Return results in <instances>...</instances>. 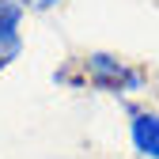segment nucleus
Masks as SVG:
<instances>
[{"label":"nucleus","instance_id":"nucleus-2","mask_svg":"<svg viewBox=\"0 0 159 159\" xmlns=\"http://www.w3.org/2000/svg\"><path fill=\"white\" fill-rule=\"evenodd\" d=\"M125 140L136 159H159V110L155 106H129Z\"/></svg>","mask_w":159,"mask_h":159},{"label":"nucleus","instance_id":"nucleus-1","mask_svg":"<svg viewBox=\"0 0 159 159\" xmlns=\"http://www.w3.org/2000/svg\"><path fill=\"white\" fill-rule=\"evenodd\" d=\"M80 80H84V87L102 91L110 98H133L148 91V72L110 49H91L80 61Z\"/></svg>","mask_w":159,"mask_h":159},{"label":"nucleus","instance_id":"nucleus-3","mask_svg":"<svg viewBox=\"0 0 159 159\" xmlns=\"http://www.w3.org/2000/svg\"><path fill=\"white\" fill-rule=\"evenodd\" d=\"M23 19L27 8L15 0H0V72L19 61L23 53Z\"/></svg>","mask_w":159,"mask_h":159},{"label":"nucleus","instance_id":"nucleus-4","mask_svg":"<svg viewBox=\"0 0 159 159\" xmlns=\"http://www.w3.org/2000/svg\"><path fill=\"white\" fill-rule=\"evenodd\" d=\"M15 4H23L27 11H53L61 0H15Z\"/></svg>","mask_w":159,"mask_h":159}]
</instances>
